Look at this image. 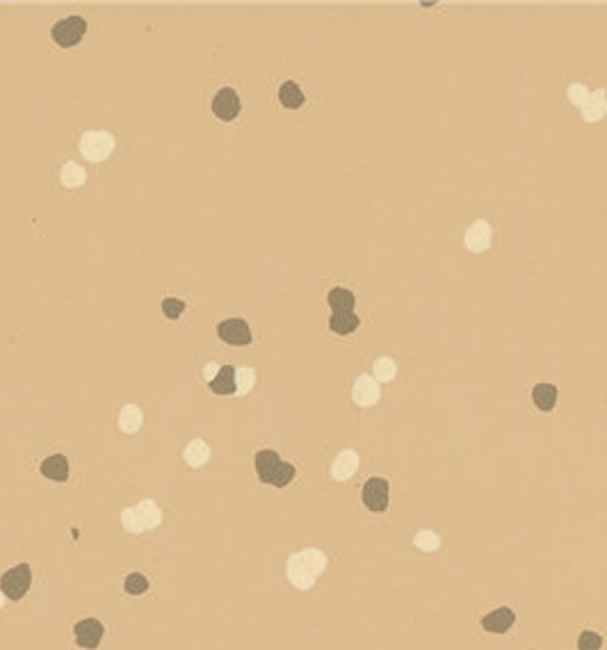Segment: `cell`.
Listing matches in <instances>:
<instances>
[{"mask_svg": "<svg viewBox=\"0 0 607 650\" xmlns=\"http://www.w3.org/2000/svg\"><path fill=\"white\" fill-rule=\"evenodd\" d=\"M413 543H416L418 550H423V553H436V550L441 548V537L432 530H420L413 537Z\"/></svg>", "mask_w": 607, "mask_h": 650, "instance_id": "obj_25", "label": "cell"}, {"mask_svg": "<svg viewBox=\"0 0 607 650\" xmlns=\"http://www.w3.org/2000/svg\"><path fill=\"white\" fill-rule=\"evenodd\" d=\"M219 338L228 344H249L251 342V328L242 317H228L217 326Z\"/></svg>", "mask_w": 607, "mask_h": 650, "instance_id": "obj_7", "label": "cell"}, {"mask_svg": "<svg viewBox=\"0 0 607 650\" xmlns=\"http://www.w3.org/2000/svg\"><path fill=\"white\" fill-rule=\"evenodd\" d=\"M532 399L541 411H553L557 404V388L551 383H537L532 388Z\"/></svg>", "mask_w": 607, "mask_h": 650, "instance_id": "obj_22", "label": "cell"}, {"mask_svg": "<svg viewBox=\"0 0 607 650\" xmlns=\"http://www.w3.org/2000/svg\"><path fill=\"white\" fill-rule=\"evenodd\" d=\"M185 310V303L180 301V299H176V297H167V299H162V312L169 317V319H176V317H180V312Z\"/></svg>", "mask_w": 607, "mask_h": 650, "instance_id": "obj_30", "label": "cell"}, {"mask_svg": "<svg viewBox=\"0 0 607 650\" xmlns=\"http://www.w3.org/2000/svg\"><path fill=\"white\" fill-rule=\"evenodd\" d=\"M126 591L128 594H133V596H137V594H144L146 589H149V580L144 578L142 573H130L128 578H126Z\"/></svg>", "mask_w": 607, "mask_h": 650, "instance_id": "obj_28", "label": "cell"}, {"mask_svg": "<svg viewBox=\"0 0 607 650\" xmlns=\"http://www.w3.org/2000/svg\"><path fill=\"white\" fill-rule=\"evenodd\" d=\"M358 470V454L354 450H342L331 463V477L336 482H347Z\"/></svg>", "mask_w": 607, "mask_h": 650, "instance_id": "obj_12", "label": "cell"}, {"mask_svg": "<svg viewBox=\"0 0 607 650\" xmlns=\"http://www.w3.org/2000/svg\"><path fill=\"white\" fill-rule=\"evenodd\" d=\"M30 584H32L30 566L28 564H19V566H14V569H10L3 575V580H0V589H3L5 598L21 600L23 596L28 594Z\"/></svg>", "mask_w": 607, "mask_h": 650, "instance_id": "obj_4", "label": "cell"}, {"mask_svg": "<svg viewBox=\"0 0 607 650\" xmlns=\"http://www.w3.org/2000/svg\"><path fill=\"white\" fill-rule=\"evenodd\" d=\"M73 632H76V644H78L80 648L94 650L98 644H101L105 630H103V625L98 623L96 619H85V621L76 623V628H73Z\"/></svg>", "mask_w": 607, "mask_h": 650, "instance_id": "obj_10", "label": "cell"}, {"mask_svg": "<svg viewBox=\"0 0 607 650\" xmlns=\"http://www.w3.org/2000/svg\"><path fill=\"white\" fill-rule=\"evenodd\" d=\"M142 422H144V413H142V409H139L137 404H126L124 409H121V413H119V429L124 434H128V436L137 434L139 427H142Z\"/></svg>", "mask_w": 607, "mask_h": 650, "instance_id": "obj_18", "label": "cell"}, {"mask_svg": "<svg viewBox=\"0 0 607 650\" xmlns=\"http://www.w3.org/2000/svg\"><path fill=\"white\" fill-rule=\"evenodd\" d=\"M326 569V555L317 548H306L301 553H294L288 557L285 564V575L294 589L308 591L315 587L320 575Z\"/></svg>", "mask_w": 607, "mask_h": 650, "instance_id": "obj_1", "label": "cell"}, {"mask_svg": "<svg viewBox=\"0 0 607 650\" xmlns=\"http://www.w3.org/2000/svg\"><path fill=\"white\" fill-rule=\"evenodd\" d=\"M162 523V512L153 500H142L135 507H128L121 512V525L130 534H142L155 530Z\"/></svg>", "mask_w": 607, "mask_h": 650, "instance_id": "obj_2", "label": "cell"}, {"mask_svg": "<svg viewBox=\"0 0 607 650\" xmlns=\"http://www.w3.org/2000/svg\"><path fill=\"white\" fill-rule=\"evenodd\" d=\"M569 98H571V103H576L578 108H582V105L587 103V98H589V89L585 87V85H571L569 87Z\"/></svg>", "mask_w": 607, "mask_h": 650, "instance_id": "obj_31", "label": "cell"}, {"mask_svg": "<svg viewBox=\"0 0 607 650\" xmlns=\"http://www.w3.org/2000/svg\"><path fill=\"white\" fill-rule=\"evenodd\" d=\"M361 319L354 315V312H333L329 319V328L338 335H347L352 331H356Z\"/></svg>", "mask_w": 607, "mask_h": 650, "instance_id": "obj_23", "label": "cell"}, {"mask_svg": "<svg viewBox=\"0 0 607 650\" xmlns=\"http://www.w3.org/2000/svg\"><path fill=\"white\" fill-rule=\"evenodd\" d=\"M582 119L594 123V121H601L605 114H607V98H605V92L603 89H598V92L589 94L587 103L582 105Z\"/></svg>", "mask_w": 607, "mask_h": 650, "instance_id": "obj_16", "label": "cell"}, {"mask_svg": "<svg viewBox=\"0 0 607 650\" xmlns=\"http://www.w3.org/2000/svg\"><path fill=\"white\" fill-rule=\"evenodd\" d=\"M283 461L278 459V454L274 450H260L256 454V473H258V479L265 482V484H272L274 477L278 473V468H281Z\"/></svg>", "mask_w": 607, "mask_h": 650, "instance_id": "obj_14", "label": "cell"}, {"mask_svg": "<svg viewBox=\"0 0 607 650\" xmlns=\"http://www.w3.org/2000/svg\"><path fill=\"white\" fill-rule=\"evenodd\" d=\"M208 386H210V390L215 395H231V393H235V367L224 365L219 370V374Z\"/></svg>", "mask_w": 607, "mask_h": 650, "instance_id": "obj_21", "label": "cell"}, {"mask_svg": "<svg viewBox=\"0 0 607 650\" xmlns=\"http://www.w3.org/2000/svg\"><path fill=\"white\" fill-rule=\"evenodd\" d=\"M603 639L596 632H582L578 639V650H601Z\"/></svg>", "mask_w": 607, "mask_h": 650, "instance_id": "obj_29", "label": "cell"}, {"mask_svg": "<svg viewBox=\"0 0 607 650\" xmlns=\"http://www.w3.org/2000/svg\"><path fill=\"white\" fill-rule=\"evenodd\" d=\"M516 614L510 610V607H500V610H494L491 614H487L482 619V628L491 632V635H503L514 625Z\"/></svg>", "mask_w": 607, "mask_h": 650, "instance_id": "obj_13", "label": "cell"}, {"mask_svg": "<svg viewBox=\"0 0 607 650\" xmlns=\"http://www.w3.org/2000/svg\"><path fill=\"white\" fill-rule=\"evenodd\" d=\"M240 96H237L231 87L221 89L217 92V96L212 98V112H215V117L221 119V121H233L237 114H240Z\"/></svg>", "mask_w": 607, "mask_h": 650, "instance_id": "obj_8", "label": "cell"}, {"mask_svg": "<svg viewBox=\"0 0 607 650\" xmlns=\"http://www.w3.org/2000/svg\"><path fill=\"white\" fill-rule=\"evenodd\" d=\"M395 374H397L395 360L388 358V356L377 358V363H375V376H377V379L384 381V383H388V381L395 379Z\"/></svg>", "mask_w": 607, "mask_h": 650, "instance_id": "obj_27", "label": "cell"}, {"mask_svg": "<svg viewBox=\"0 0 607 650\" xmlns=\"http://www.w3.org/2000/svg\"><path fill=\"white\" fill-rule=\"evenodd\" d=\"M379 383H377L370 374H361L352 388V397L358 406H372L379 402Z\"/></svg>", "mask_w": 607, "mask_h": 650, "instance_id": "obj_11", "label": "cell"}, {"mask_svg": "<svg viewBox=\"0 0 607 650\" xmlns=\"http://www.w3.org/2000/svg\"><path fill=\"white\" fill-rule=\"evenodd\" d=\"M210 445L206 441H201V438H194L190 445L185 447V452H183V459H185V463L190 466V468H201V466H206L208 461H210Z\"/></svg>", "mask_w": 607, "mask_h": 650, "instance_id": "obj_17", "label": "cell"}, {"mask_svg": "<svg viewBox=\"0 0 607 650\" xmlns=\"http://www.w3.org/2000/svg\"><path fill=\"white\" fill-rule=\"evenodd\" d=\"M114 151V137L105 130H87L80 139V153L89 162H103L108 160Z\"/></svg>", "mask_w": 607, "mask_h": 650, "instance_id": "obj_3", "label": "cell"}, {"mask_svg": "<svg viewBox=\"0 0 607 650\" xmlns=\"http://www.w3.org/2000/svg\"><path fill=\"white\" fill-rule=\"evenodd\" d=\"M60 180L64 187H80L87 183V171L76 162H64V167L60 171Z\"/></svg>", "mask_w": 607, "mask_h": 650, "instance_id": "obj_24", "label": "cell"}, {"mask_svg": "<svg viewBox=\"0 0 607 650\" xmlns=\"http://www.w3.org/2000/svg\"><path fill=\"white\" fill-rule=\"evenodd\" d=\"M388 500H391V486L386 479L381 477H370L363 484V505L370 509V512H386L388 509Z\"/></svg>", "mask_w": 607, "mask_h": 650, "instance_id": "obj_6", "label": "cell"}, {"mask_svg": "<svg viewBox=\"0 0 607 650\" xmlns=\"http://www.w3.org/2000/svg\"><path fill=\"white\" fill-rule=\"evenodd\" d=\"M87 32V21L80 16H69L53 26V41L62 48H73Z\"/></svg>", "mask_w": 607, "mask_h": 650, "instance_id": "obj_5", "label": "cell"}, {"mask_svg": "<svg viewBox=\"0 0 607 650\" xmlns=\"http://www.w3.org/2000/svg\"><path fill=\"white\" fill-rule=\"evenodd\" d=\"M39 470H42V475L46 477V479L67 482L69 479V461L62 454H53V457L44 459V463L39 466Z\"/></svg>", "mask_w": 607, "mask_h": 650, "instance_id": "obj_15", "label": "cell"}, {"mask_svg": "<svg viewBox=\"0 0 607 650\" xmlns=\"http://www.w3.org/2000/svg\"><path fill=\"white\" fill-rule=\"evenodd\" d=\"M278 101H281L283 108H288V110H297V108H301L306 98H304V92L299 89L297 82L288 80V82H283L281 89H278Z\"/></svg>", "mask_w": 607, "mask_h": 650, "instance_id": "obj_20", "label": "cell"}, {"mask_svg": "<svg viewBox=\"0 0 607 650\" xmlns=\"http://www.w3.org/2000/svg\"><path fill=\"white\" fill-rule=\"evenodd\" d=\"M3 605H5V594L0 591V607H3Z\"/></svg>", "mask_w": 607, "mask_h": 650, "instance_id": "obj_33", "label": "cell"}, {"mask_svg": "<svg viewBox=\"0 0 607 650\" xmlns=\"http://www.w3.org/2000/svg\"><path fill=\"white\" fill-rule=\"evenodd\" d=\"M253 383H256V372L253 367H237L235 370V393L237 395H247Z\"/></svg>", "mask_w": 607, "mask_h": 650, "instance_id": "obj_26", "label": "cell"}, {"mask_svg": "<svg viewBox=\"0 0 607 650\" xmlns=\"http://www.w3.org/2000/svg\"><path fill=\"white\" fill-rule=\"evenodd\" d=\"M464 244H466V249L473 251V253L487 251L489 244H491V226L484 219L473 221V224L468 226V230L464 233Z\"/></svg>", "mask_w": 607, "mask_h": 650, "instance_id": "obj_9", "label": "cell"}, {"mask_svg": "<svg viewBox=\"0 0 607 650\" xmlns=\"http://www.w3.org/2000/svg\"><path fill=\"white\" fill-rule=\"evenodd\" d=\"M219 370H221V367H219L217 363H208V365H206V372H203V376H206V381H208V383H210V381L215 379V376L219 374Z\"/></svg>", "mask_w": 607, "mask_h": 650, "instance_id": "obj_32", "label": "cell"}, {"mask_svg": "<svg viewBox=\"0 0 607 650\" xmlns=\"http://www.w3.org/2000/svg\"><path fill=\"white\" fill-rule=\"evenodd\" d=\"M326 301H329L333 312H354L356 297L349 290H345V287H333V290L326 294Z\"/></svg>", "mask_w": 607, "mask_h": 650, "instance_id": "obj_19", "label": "cell"}]
</instances>
